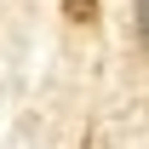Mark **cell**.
Listing matches in <instances>:
<instances>
[{
    "instance_id": "1",
    "label": "cell",
    "mask_w": 149,
    "mask_h": 149,
    "mask_svg": "<svg viewBox=\"0 0 149 149\" xmlns=\"http://www.w3.org/2000/svg\"><path fill=\"white\" fill-rule=\"evenodd\" d=\"M132 12H138V40L149 46V0H132Z\"/></svg>"
}]
</instances>
